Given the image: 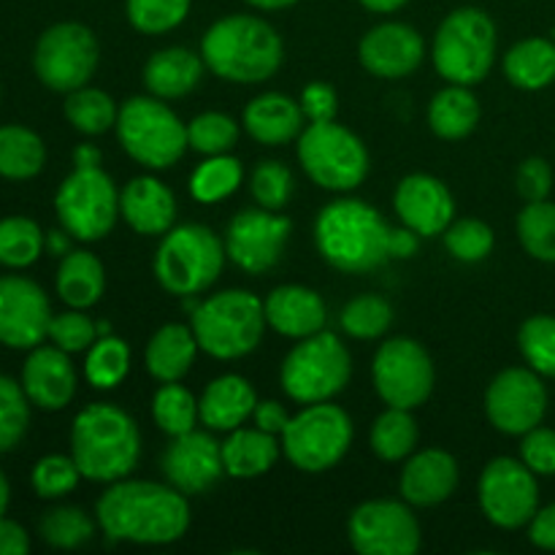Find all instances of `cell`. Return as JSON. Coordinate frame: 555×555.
<instances>
[{
	"mask_svg": "<svg viewBox=\"0 0 555 555\" xmlns=\"http://www.w3.org/2000/svg\"><path fill=\"white\" fill-rule=\"evenodd\" d=\"M95 520L112 542L171 545L188 534L190 504L173 486L125 477L98 499Z\"/></svg>",
	"mask_w": 555,
	"mask_h": 555,
	"instance_id": "obj_1",
	"label": "cell"
},
{
	"mask_svg": "<svg viewBox=\"0 0 555 555\" xmlns=\"http://www.w3.org/2000/svg\"><path fill=\"white\" fill-rule=\"evenodd\" d=\"M390 242L393 228L366 201H331L314 220L318 253L345 274H366L385 260H393Z\"/></svg>",
	"mask_w": 555,
	"mask_h": 555,
	"instance_id": "obj_2",
	"label": "cell"
},
{
	"mask_svg": "<svg viewBox=\"0 0 555 555\" xmlns=\"http://www.w3.org/2000/svg\"><path fill=\"white\" fill-rule=\"evenodd\" d=\"M206 68L233 85H260L280 70L285 47L274 27L253 14L217 20L201 38Z\"/></svg>",
	"mask_w": 555,
	"mask_h": 555,
	"instance_id": "obj_3",
	"label": "cell"
},
{
	"mask_svg": "<svg viewBox=\"0 0 555 555\" xmlns=\"http://www.w3.org/2000/svg\"><path fill=\"white\" fill-rule=\"evenodd\" d=\"M70 455L85 480H125L141 459L139 426L114 404L85 406L70 428Z\"/></svg>",
	"mask_w": 555,
	"mask_h": 555,
	"instance_id": "obj_4",
	"label": "cell"
},
{
	"mask_svg": "<svg viewBox=\"0 0 555 555\" xmlns=\"http://www.w3.org/2000/svg\"><path fill=\"white\" fill-rule=\"evenodd\" d=\"M431 57L448 85H480L496 60V22L475 5L450 11L437 27Z\"/></svg>",
	"mask_w": 555,
	"mask_h": 555,
	"instance_id": "obj_5",
	"label": "cell"
},
{
	"mask_svg": "<svg viewBox=\"0 0 555 555\" xmlns=\"http://www.w3.org/2000/svg\"><path fill=\"white\" fill-rule=\"evenodd\" d=\"M225 258V242H220L215 231L201 222H188L163 233L152 269L163 291L193 298L220 280Z\"/></svg>",
	"mask_w": 555,
	"mask_h": 555,
	"instance_id": "obj_6",
	"label": "cell"
},
{
	"mask_svg": "<svg viewBox=\"0 0 555 555\" xmlns=\"http://www.w3.org/2000/svg\"><path fill=\"white\" fill-rule=\"evenodd\" d=\"M266 325L263 301L255 293L222 291L195 307L190 328L206 356L236 361L260 345Z\"/></svg>",
	"mask_w": 555,
	"mask_h": 555,
	"instance_id": "obj_7",
	"label": "cell"
},
{
	"mask_svg": "<svg viewBox=\"0 0 555 555\" xmlns=\"http://www.w3.org/2000/svg\"><path fill=\"white\" fill-rule=\"evenodd\" d=\"M119 146L139 166L166 171L188 152V125L166 106L163 98L135 95L119 106L117 114Z\"/></svg>",
	"mask_w": 555,
	"mask_h": 555,
	"instance_id": "obj_8",
	"label": "cell"
},
{
	"mask_svg": "<svg viewBox=\"0 0 555 555\" xmlns=\"http://www.w3.org/2000/svg\"><path fill=\"white\" fill-rule=\"evenodd\" d=\"M352 374L350 352L339 336L328 331L298 339L280 369V383L287 399L298 404L331 401L347 388Z\"/></svg>",
	"mask_w": 555,
	"mask_h": 555,
	"instance_id": "obj_9",
	"label": "cell"
},
{
	"mask_svg": "<svg viewBox=\"0 0 555 555\" xmlns=\"http://www.w3.org/2000/svg\"><path fill=\"white\" fill-rule=\"evenodd\" d=\"M298 160L318 188L350 193L369 177V152L350 128L331 122H309L298 135Z\"/></svg>",
	"mask_w": 555,
	"mask_h": 555,
	"instance_id": "obj_10",
	"label": "cell"
},
{
	"mask_svg": "<svg viewBox=\"0 0 555 555\" xmlns=\"http://www.w3.org/2000/svg\"><path fill=\"white\" fill-rule=\"evenodd\" d=\"M356 428L341 406L318 401L291 417L282 431V450L296 469L320 475L339 464L350 450Z\"/></svg>",
	"mask_w": 555,
	"mask_h": 555,
	"instance_id": "obj_11",
	"label": "cell"
},
{
	"mask_svg": "<svg viewBox=\"0 0 555 555\" xmlns=\"http://www.w3.org/2000/svg\"><path fill=\"white\" fill-rule=\"evenodd\" d=\"M54 211L74 238L101 242L119 217V190L101 166L74 168L54 195Z\"/></svg>",
	"mask_w": 555,
	"mask_h": 555,
	"instance_id": "obj_12",
	"label": "cell"
},
{
	"mask_svg": "<svg viewBox=\"0 0 555 555\" xmlns=\"http://www.w3.org/2000/svg\"><path fill=\"white\" fill-rule=\"evenodd\" d=\"M98 38L79 22H60L41 33L33 52V68L41 85L54 92H74L92 79L98 68Z\"/></svg>",
	"mask_w": 555,
	"mask_h": 555,
	"instance_id": "obj_13",
	"label": "cell"
},
{
	"mask_svg": "<svg viewBox=\"0 0 555 555\" xmlns=\"http://www.w3.org/2000/svg\"><path fill=\"white\" fill-rule=\"evenodd\" d=\"M434 361L421 341L396 336L379 345L372 363V379L388 406L417 410L434 393Z\"/></svg>",
	"mask_w": 555,
	"mask_h": 555,
	"instance_id": "obj_14",
	"label": "cell"
},
{
	"mask_svg": "<svg viewBox=\"0 0 555 555\" xmlns=\"http://www.w3.org/2000/svg\"><path fill=\"white\" fill-rule=\"evenodd\" d=\"M352 551L361 555H415L421 551V524L410 507L393 499H372L352 509L347 520Z\"/></svg>",
	"mask_w": 555,
	"mask_h": 555,
	"instance_id": "obj_15",
	"label": "cell"
},
{
	"mask_svg": "<svg viewBox=\"0 0 555 555\" xmlns=\"http://www.w3.org/2000/svg\"><path fill=\"white\" fill-rule=\"evenodd\" d=\"M482 515L499 529L515 531L529 526L540 509V486L537 475L515 459H493L480 475Z\"/></svg>",
	"mask_w": 555,
	"mask_h": 555,
	"instance_id": "obj_16",
	"label": "cell"
},
{
	"mask_svg": "<svg viewBox=\"0 0 555 555\" xmlns=\"http://www.w3.org/2000/svg\"><path fill=\"white\" fill-rule=\"evenodd\" d=\"M547 412V388L534 369H504L486 390V415L496 431L524 437L542 426Z\"/></svg>",
	"mask_w": 555,
	"mask_h": 555,
	"instance_id": "obj_17",
	"label": "cell"
},
{
	"mask_svg": "<svg viewBox=\"0 0 555 555\" xmlns=\"http://www.w3.org/2000/svg\"><path fill=\"white\" fill-rule=\"evenodd\" d=\"M293 222L271 209L238 211L225 231V255L244 274H266L280 263Z\"/></svg>",
	"mask_w": 555,
	"mask_h": 555,
	"instance_id": "obj_18",
	"label": "cell"
},
{
	"mask_svg": "<svg viewBox=\"0 0 555 555\" xmlns=\"http://www.w3.org/2000/svg\"><path fill=\"white\" fill-rule=\"evenodd\" d=\"M52 307L47 293L27 276H0V345L33 350L49 336Z\"/></svg>",
	"mask_w": 555,
	"mask_h": 555,
	"instance_id": "obj_19",
	"label": "cell"
},
{
	"mask_svg": "<svg viewBox=\"0 0 555 555\" xmlns=\"http://www.w3.org/2000/svg\"><path fill=\"white\" fill-rule=\"evenodd\" d=\"M160 469L168 486L182 491L184 496H198L215 488L225 475L222 464V444L206 431H188L182 437H171L160 459Z\"/></svg>",
	"mask_w": 555,
	"mask_h": 555,
	"instance_id": "obj_20",
	"label": "cell"
},
{
	"mask_svg": "<svg viewBox=\"0 0 555 555\" xmlns=\"http://www.w3.org/2000/svg\"><path fill=\"white\" fill-rule=\"evenodd\" d=\"M426 57V41L404 22H383L358 43V60L377 79H404Z\"/></svg>",
	"mask_w": 555,
	"mask_h": 555,
	"instance_id": "obj_21",
	"label": "cell"
},
{
	"mask_svg": "<svg viewBox=\"0 0 555 555\" xmlns=\"http://www.w3.org/2000/svg\"><path fill=\"white\" fill-rule=\"evenodd\" d=\"M393 209L401 225L417 236H439L453 222L455 201L442 179L431 173H410L396 188Z\"/></svg>",
	"mask_w": 555,
	"mask_h": 555,
	"instance_id": "obj_22",
	"label": "cell"
},
{
	"mask_svg": "<svg viewBox=\"0 0 555 555\" xmlns=\"http://www.w3.org/2000/svg\"><path fill=\"white\" fill-rule=\"evenodd\" d=\"M22 388L30 404L47 412L65 410L76 396V369L68 352L54 347H33L30 358L22 366Z\"/></svg>",
	"mask_w": 555,
	"mask_h": 555,
	"instance_id": "obj_23",
	"label": "cell"
},
{
	"mask_svg": "<svg viewBox=\"0 0 555 555\" xmlns=\"http://www.w3.org/2000/svg\"><path fill=\"white\" fill-rule=\"evenodd\" d=\"M459 488V461L448 450L428 448L412 453L401 469L399 491L412 507H434L453 496Z\"/></svg>",
	"mask_w": 555,
	"mask_h": 555,
	"instance_id": "obj_24",
	"label": "cell"
},
{
	"mask_svg": "<svg viewBox=\"0 0 555 555\" xmlns=\"http://www.w3.org/2000/svg\"><path fill=\"white\" fill-rule=\"evenodd\" d=\"M119 215L139 236H163L177 220V198L155 177H135L119 193Z\"/></svg>",
	"mask_w": 555,
	"mask_h": 555,
	"instance_id": "obj_25",
	"label": "cell"
},
{
	"mask_svg": "<svg viewBox=\"0 0 555 555\" xmlns=\"http://www.w3.org/2000/svg\"><path fill=\"white\" fill-rule=\"evenodd\" d=\"M263 312L266 323L276 334L291 336V339H307V336L318 334L328 320V309H325L320 293L304 285L274 287L263 301Z\"/></svg>",
	"mask_w": 555,
	"mask_h": 555,
	"instance_id": "obj_26",
	"label": "cell"
},
{
	"mask_svg": "<svg viewBox=\"0 0 555 555\" xmlns=\"http://www.w3.org/2000/svg\"><path fill=\"white\" fill-rule=\"evenodd\" d=\"M258 406L253 385L238 374H222L206 385L198 399V417L209 431H236L253 417Z\"/></svg>",
	"mask_w": 555,
	"mask_h": 555,
	"instance_id": "obj_27",
	"label": "cell"
},
{
	"mask_svg": "<svg viewBox=\"0 0 555 555\" xmlns=\"http://www.w3.org/2000/svg\"><path fill=\"white\" fill-rule=\"evenodd\" d=\"M301 103L285 92H263L244 108V128L258 144L285 146L304 130Z\"/></svg>",
	"mask_w": 555,
	"mask_h": 555,
	"instance_id": "obj_28",
	"label": "cell"
},
{
	"mask_svg": "<svg viewBox=\"0 0 555 555\" xmlns=\"http://www.w3.org/2000/svg\"><path fill=\"white\" fill-rule=\"evenodd\" d=\"M204 57L193 49L166 47L152 54L144 65V87L150 95L163 101H177L190 95L204 79Z\"/></svg>",
	"mask_w": 555,
	"mask_h": 555,
	"instance_id": "obj_29",
	"label": "cell"
},
{
	"mask_svg": "<svg viewBox=\"0 0 555 555\" xmlns=\"http://www.w3.org/2000/svg\"><path fill=\"white\" fill-rule=\"evenodd\" d=\"M198 350V339H195L190 325H163L160 331H155L150 345H146V372H150L157 383H179V379L193 369Z\"/></svg>",
	"mask_w": 555,
	"mask_h": 555,
	"instance_id": "obj_30",
	"label": "cell"
},
{
	"mask_svg": "<svg viewBox=\"0 0 555 555\" xmlns=\"http://www.w3.org/2000/svg\"><path fill=\"white\" fill-rule=\"evenodd\" d=\"M280 459V444L269 431L255 428H242L231 431V437L222 442V464L225 475L236 480H253V477L266 475Z\"/></svg>",
	"mask_w": 555,
	"mask_h": 555,
	"instance_id": "obj_31",
	"label": "cell"
},
{
	"mask_svg": "<svg viewBox=\"0 0 555 555\" xmlns=\"http://www.w3.org/2000/svg\"><path fill=\"white\" fill-rule=\"evenodd\" d=\"M54 285H57V296L70 309L95 307L106 291V271H103L101 258L87 249H70L60 260Z\"/></svg>",
	"mask_w": 555,
	"mask_h": 555,
	"instance_id": "obj_32",
	"label": "cell"
},
{
	"mask_svg": "<svg viewBox=\"0 0 555 555\" xmlns=\"http://www.w3.org/2000/svg\"><path fill=\"white\" fill-rule=\"evenodd\" d=\"M504 76L518 90H545L555 81V43L551 38H524L504 54Z\"/></svg>",
	"mask_w": 555,
	"mask_h": 555,
	"instance_id": "obj_33",
	"label": "cell"
},
{
	"mask_svg": "<svg viewBox=\"0 0 555 555\" xmlns=\"http://www.w3.org/2000/svg\"><path fill=\"white\" fill-rule=\"evenodd\" d=\"M480 122V103L464 85H448L434 95L428 106V125L444 141H459L475 133Z\"/></svg>",
	"mask_w": 555,
	"mask_h": 555,
	"instance_id": "obj_34",
	"label": "cell"
},
{
	"mask_svg": "<svg viewBox=\"0 0 555 555\" xmlns=\"http://www.w3.org/2000/svg\"><path fill=\"white\" fill-rule=\"evenodd\" d=\"M43 163H47V146L41 135L22 125L0 128V177L14 182L33 179L43 171Z\"/></svg>",
	"mask_w": 555,
	"mask_h": 555,
	"instance_id": "obj_35",
	"label": "cell"
},
{
	"mask_svg": "<svg viewBox=\"0 0 555 555\" xmlns=\"http://www.w3.org/2000/svg\"><path fill=\"white\" fill-rule=\"evenodd\" d=\"M369 442L377 459L396 464V461H406L415 453L417 444V423L412 417V410H401V406H388L383 415L374 421Z\"/></svg>",
	"mask_w": 555,
	"mask_h": 555,
	"instance_id": "obj_36",
	"label": "cell"
},
{
	"mask_svg": "<svg viewBox=\"0 0 555 555\" xmlns=\"http://www.w3.org/2000/svg\"><path fill=\"white\" fill-rule=\"evenodd\" d=\"M65 119L85 135H101L117 125V103L108 92L95 90V87H79L68 92L63 103Z\"/></svg>",
	"mask_w": 555,
	"mask_h": 555,
	"instance_id": "obj_37",
	"label": "cell"
},
{
	"mask_svg": "<svg viewBox=\"0 0 555 555\" xmlns=\"http://www.w3.org/2000/svg\"><path fill=\"white\" fill-rule=\"evenodd\" d=\"M244 179V168L236 157L211 155L201 163L190 177V193L198 204H220L238 190Z\"/></svg>",
	"mask_w": 555,
	"mask_h": 555,
	"instance_id": "obj_38",
	"label": "cell"
},
{
	"mask_svg": "<svg viewBox=\"0 0 555 555\" xmlns=\"http://www.w3.org/2000/svg\"><path fill=\"white\" fill-rule=\"evenodd\" d=\"M47 236L30 217H5L0 220V266L27 269L41 258Z\"/></svg>",
	"mask_w": 555,
	"mask_h": 555,
	"instance_id": "obj_39",
	"label": "cell"
},
{
	"mask_svg": "<svg viewBox=\"0 0 555 555\" xmlns=\"http://www.w3.org/2000/svg\"><path fill=\"white\" fill-rule=\"evenodd\" d=\"M152 417L168 437H182L193 431L198 417V399L182 383H163L152 399Z\"/></svg>",
	"mask_w": 555,
	"mask_h": 555,
	"instance_id": "obj_40",
	"label": "cell"
},
{
	"mask_svg": "<svg viewBox=\"0 0 555 555\" xmlns=\"http://www.w3.org/2000/svg\"><path fill=\"white\" fill-rule=\"evenodd\" d=\"M130 372V347L119 336H98L95 345L87 350L85 377L92 388L112 390L128 377Z\"/></svg>",
	"mask_w": 555,
	"mask_h": 555,
	"instance_id": "obj_41",
	"label": "cell"
},
{
	"mask_svg": "<svg viewBox=\"0 0 555 555\" xmlns=\"http://www.w3.org/2000/svg\"><path fill=\"white\" fill-rule=\"evenodd\" d=\"M339 323L350 339H379V336L388 334V328L393 325V307H390L383 296L363 293V296H356L345 309H341Z\"/></svg>",
	"mask_w": 555,
	"mask_h": 555,
	"instance_id": "obj_42",
	"label": "cell"
},
{
	"mask_svg": "<svg viewBox=\"0 0 555 555\" xmlns=\"http://www.w3.org/2000/svg\"><path fill=\"white\" fill-rule=\"evenodd\" d=\"M518 238L526 253L542 263H555V204L531 201L518 215Z\"/></svg>",
	"mask_w": 555,
	"mask_h": 555,
	"instance_id": "obj_43",
	"label": "cell"
},
{
	"mask_svg": "<svg viewBox=\"0 0 555 555\" xmlns=\"http://www.w3.org/2000/svg\"><path fill=\"white\" fill-rule=\"evenodd\" d=\"M38 534L43 537L47 545L57 547V551H74V547H81L92 540L95 524L79 507H54L41 518Z\"/></svg>",
	"mask_w": 555,
	"mask_h": 555,
	"instance_id": "obj_44",
	"label": "cell"
},
{
	"mask_svg": "<svg viewBox=\"0 0 555 555\" xmlns=\"http://www.w3.org/2000/svg\"><path fill=\"white\" fill-rule=\"evenodd\" d=\"M520 356L540 377L555 379V318L534 314L518 331Z\"/></svg>",
	"mask_w": 555,
	"mask_h": 555,
	"instance_id": "obj_45",
	"label": "cell"
},
{
	"mask_svg": "<svg viewBox=\"0 0 555 555\" xmlns=\"http://www.w3.org/2000/svg\"><path fill=\"white\" fill-rule=\"evenodd\" d=\"M238 125L236 119L222 112H204L188 125V144L198 155H225L236 146Z\"/></svg>",
	"mask_w": 555,
	"mask_h": 555,
	"instance_id": "obj_46",
	"label": "cell"
},
{
	"mask_svg": "<svg viewBox=\"0 0 555 555\" xmlns=\"http://www.w3.org/2000/svg\"><path fill=\"white\" fill-rule=\"evenodd\" d=\"M190 3L193 0H128L125 14L139 33L160 36V33L173 30L188 20Z\"/></svg>",
	"mask_w": 555,
	"mask_h": 555,
	"instance_id": "obj_47",
	"label": "cell"
},
{
	"mask_svg": "<svg viewBox=\"0 0 555 555\" xmlns=\"http://www.w3.org/2000/svg\"><path fill=\"white\" fill-rule=\"evenodd\" d=\"M30 426V399L25 388L0 374V453H9L25 437Z\"/></svg>",
	"mask_w": 555,
	"mask_h": 555,
	"instance_id": "obj_48",
	"label": "cell"
},
{
	"mask_svg": "<svg viewBox=\"0 0 555 555\" xmlns=\"http://www.w3.org/2000/svg\"><path fill=\"white\" fill-rule=\"evenodd\" d=\"M442 236L448 253L455 260H461V263H480V260H486L493 253V244H496L491 225L482 220H475V217L450 222V228Z\"/></svg>",
	"mask_w": 555,
	"mask_h": 555,
	"instance_id": "obj_49",
	"label": "cell"
},
{
	"mask_svg": "<svg viewBox=\"0 0 555 555\" xmlns=\"http://www.w3.org/2000/svg\"><path fill=\"white\" fill-rule=\"evenodd\" d=\"M81 472L74 455H47L33 466V488L41 499H63L79 486Z\"/></svg>",
	"mask_w": 555,
	"mask_h": 555,
	"instance_id": "obj_50",
	"label": "cell"
},
{
	"mask_svg": "<svg viewBox=\"0 0 555 555\" xmlns=\"http://www.w3.org/2000/svg\"><path fill=\"white\" fill-rule=\"evenodd\" d=\"M249 190H253V198L258 201V206H263V209H271V211H280L293 195L291 168L280 160H263L253 171Z\"/></svg>",
	"mask_w": 555,
	"mask_h": 555,
	"instance_id": "obj_51",
	"label": "cell"
},
{
	"mask_svg": "<svg viewBox=\"0 0 555 555\" xmlns=\"http://www.w3.org/2000/svg\"><path fill=\"white\" fill-rule=\"evenodd\" d=\"M49 339L68 356L70 352H85L95 345L98 323L87 318L85 309H70V312L54 314L52 323H49Z\"/></svg>",
	"mask_w": 555,
	"mask_h": 555,
	"instance_id": "obj_52",
	"label": "cell"
},
{
	"mask_svg": "<svg viewBox=\"0 0 555 555\" xmlns=\"http://www.w3.org/2000/svg\"><path fill=\"white\" fill-rule=\"evenodd\" d=\"M520 461L534 472L537 477L555 475V431L553 428L537 426L524 434L520 442Z\"/></svg>",
	"mask_w": 555,
	"mask_h": 555,
	"instance_id": "obj_53",
	"label": "cell"
},
{
	"mask_svg": "<svg viewBox=\"0 0 555 555\" xmlns=\"http://www.w3.org/2000/svg\"><path fill=\"white\" fill-rule=\"evenodd\" d=\"M515 188H518L520 198L526 204L531 201H545L553 190V168L551 163L542 157H529L518 166V177H515Z\"/></svg>",
	"mask_w": 555,
	"mask_h": 555,
	"instance_id": "obj_54",
	"label": "cell"
},
{
	"mask_svg": "<svg viewBox=\"0 0 555 555\" xmlns=\"http://www.w3.org/2000/svg\"><path fill=\"white\" fill-rule=\"evenodd\" d=\"M301 112L309 122H331L339 114V98L336 90L325 81H309L301 92Z\"/></svg>",
	"mask_w": 555,
	"mask_h": 555,
	"instance_id": "obj_55",
	"label": "cell"
},
{
	"mask_svg": "<svg viewBox=\"0 0 555 555\" xmlns=\"http://www.w3.org/2000/svg\"><path fill=\"white\" fill-rule=\"evenodd\" d=\"M253 421L260 431H269L274 434V437H282V431H285L287 423H291V415H287V410L280 404V401L266 399V401H258V406H255L253 412Z\"/></svg>",
	"mask_w": 555,
	"mask_h": 555,
	"instance_id": "obj_56",
	"label": "cell"
},
{
	"mask_svg": "<svg viewBox=\"0 0 555 555\" xmlns=\"http://www.w3.org/2000/svg\"><path fill=\"white\" fill-rule=\"evenodd\" d=\"M529 540L542 551H555V504L537 509L529 520Z\"/></svg>",
	"mask_w": 555,
	"mask_h": 555,
	"instance_id": "obj_57",
	"label": "cell"
},
{
	"mask_svg": "<svg viewBox=\"0 0 555 555\" xmlns=\"http://www.w3.org/2000/svg\"><path fill=\"white\" fill-rule=\"evenodd\" d=\"M30 551V537L14 520L0 518V555H25Z\"/></svg>",
	"mask_w": 555,
	"mask_h": 555,
	"instance_id": "obj_58",
	"label": "cell"
},
{
	"mask_svg": "<svg viewBox=\"0 0 555 555\" xmlns=\"http://www.w3.org/2000/svg\"><path fill=\"white\" fill-rule=\"evenodd\" d=\"M74 166L76 168H95L101 166V150L92 144H79L74 150Z\"/></svg>",
	"mask_w": 555,
	"mask_h": 555,
	"instance_id": "obj_59",
	"label": "cell"
},
{
	"mask_svg": "<svg viewBox=\"0 0 555 555\" xmlns=\"http://www.w3.org/2000/svg\"><path fill=\"white\" fill-rule=\"evenodd\" d=\"M358 3L366 11H372V14H393V11L404 9L410 0H358Z\"/></svg>",
	"mask_w": 555,
	"mask_h": 555,
	"instance_id": "obj_60",
	"label": "cell"
},
{
	"mask_svg": "<svg viewBox=\"0 0 555 555\" xmlns=\"http://www.w3.org/2000/svg\"><path fill=\"white\" fill-rule=\"evenodd\" d=\"M68 236H70V233L65 231V228H63V231H52V233H49V236H47V249H49V253H52V255L70 253Z\"/></svg>",
	"mask_w": 555,
	"mask_h": 555,
	"instance_id": "obj_61",
	"label": "cell"
},
{
	"mask_svg": "<svg viewBox=\"0 0 555 555\" xmlns=\"http://www.w3.org/2000/svg\"><path fill=\"white\" fill-rule=\"evenodd\" d=\"M247 3L260 11H280V9H291V5H296L298 0H247Z\"/></svg>",
	"mask_w": 555,
	"mask_h": 555,
	"instance_id": "obj_62",
	"label": "cell"
},
{
	"mask_svg": "<svg viewBox=\"0 0 555 555\" xmlns=\"http://www.w3.org/2000/svg\"><path fill=\"white\" fill-rule=\"evenodd\" d=\"M9 499H11V486L9 480H5L3 469H0V518H3L5 509H9Z\"/></svg>",
	"mask_w": 555,
	"mask_h": 555,
	"instance_id": "obj_63",
	"label": "cell"
}]
</instances>
